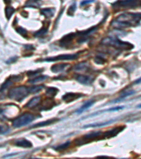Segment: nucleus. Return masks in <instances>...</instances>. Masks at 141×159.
<instances>
[{"instance_id":"obj_5","label":"nucleus","mask_w":141,"mask_h":159,"mask_svg":"<svg viewBox=\"0 0 141 159\" xmlns=\"http://www.w3.org/2000/svg\"><path fill=\"white\" fill-rule=\"evenodd\" d=\"M140 2V0H119L112 4L115 9H129L137 7Z\"/></svg>"},{"instance_id":"obj_36","label":"nucleus","mask_w":141,"mask_h":159,"mask_svg":"<svg viewBox=\"0 0 141 159\" xmlns=\"http://www.w3.org/2000/svg\"><path fill=\"white\" fill-rule=\"evenodd\" d=\"M16 59H17V57H16L15 59H14V57H12L11 59H10L9 60H8L7 63H12V62H14L16 60Z\"/></svg>"},{"instance_id":"obj_33","label":"nucleus","mask_w":141,"mask_h":159,"mask_svg":"<svg viewBox=\"0 0 141 159\" xmlns=\"http://www.w3.org/2000/svg\"><path fill=\"white\" fill-rule=\"evenodd\" d=\"M124 108V106H119V107H114V108H110V109L104 110L103 112H107V111H118V110H122Z\"/></svg>"},{"instance_id":"obj_30","label":"nucleus","mask_w":141,"mask_h":159,"mask_svg":"<svg viewBox=\"0 0 141 159\" xmlns=\"http://www.w3.org/2000/svg\"><path fill=\"white\" fill-rule=\"evenodd\" d=\"M87 67H88V65H87V64L85 63H81L79 64L78 65L76 66V67H75V70H78V71H81V70H83V69H86Z\"/></svg>"},{"instance_id":"obj_15","label":"nucleus","mask_w":141,"mask_h":159,"mask_svg":"<svg viewBox=\"0 0 141 159\" xmlns=\"http://www.w3.org/2000/svg\"><path fill=\"white\" fill-rule=\"evenodd\" d=\"M58 120H59L58 119H50V120H46V121L39 122V123L35 124V125L31 127V128L40 127H45V126H47V125H50V124H51L54 123V122H57V121H58Z\"/></svg>"},{"instance_id":"obj_18","label":"nucleus","mask_w":141,"mask_h":159,"mask_svg":"<svg viewBox=\"0 0 141 159\" xmlns=\"http://www.w3.org/2000/svg\"><path fill=\"white\" fill-rule=\"evenodd\" d=\"M115 121V120H109V121L105 122H102V123H97V124H87V125L83 126V128H89V127H104L106 126L107 124H110L112 122H114Z\"/></svg>"},{"instance_id":"obj_8","label":"nucleus","mask_w":141,"mask_h":159,"mask_svg":"<svg viewBox=\"0 0 141 159\" xmlns=\"http://www.w3.org/2000/svg\"><path fill=\"white\" fill-rule=\"evenodd\" d=\"M97 26H95V27L90 28V29L86 30V31H84L78 33V35L81 36V38L78 41L79 43H83V42H85V41H86L87 38H88V36H90L91 34L93 33L95 31H96V30L97 29Z\"/></svg>"},{"instance_id":"obj_6","label":"nucleus","mask_w":141,"mask_h":159,"mask_svg":"<svg viewBox=\"0 0 141 159\" xmlns=\"http://www.w3.org/2000/svg\"><path fill=\"white\" fill-rule=\"evenodd\" d=\"M78 58V55L77 54H66V55H61L56 56V57H47L43 61L45 62H57L61 61V60H73Z\"/></svg>"},{"instance_id":"obj_10","label":"nucleus","mask_w":141,"mask_h":159,"mask_svg":"<svg viewBox=\"0 0 141 159\" xmlns=\"http://www.w3.org/2000/svg\"><path fill=\"white\" fill-rule=\"evenodd\" d=\"M124 128L125 127H118L113 129V130L107 131L106 132L102 134V138H110L116 136L117 134L120 132H122Z\"/></svg>"},{"instance_id":"obj_34","label":"nucleus","mask_w":141,"mask_h":159,"mask_svg":"<svg viewBox=\"0 0 141 159\" xmlns=\"http://www.w3.org/2000/svg\"><path fill=\"white\" fill-rule=\"evenodd\" d=\"M43 72V69H38V70H35V71H32V72H28V76H34L36 75V74H38L40 73V72Z\"/></svg>"},{"instance_id":"obj_23","label":"nucleus","mask_w":141,"mask_h":159,"mask_svg":"<svg viewBox=\"0 0 141 159\" xmlns=\"http://www.w3.org/2000/svg\"><path fill=\"white\" fill-rule=\"evenodd\" d=\"M53 100H51L50 99L46 100L43 102V108H41V110H47L49 109V108H51L53 107L54 104H53Z\"/></svg>"},{"instance_id":"obj_19","label":"nucleus","mask_w":141,"mask_h":159,"mask_svg":"<svg viewBox=\"0 0 141 159\" xmlns=\"http://www.w3.org/2000/svg\"><path fill=\"white\" fill-rule=\"evenodd\" d=\"M58 92H59V90L57 89V88L49 87L47 89L45 94H46V96L48 98H54L55 96H56L57 94L58 93Z\"/></svg>"},{"instance_id":"obj_11","label":"nucleus","mask_w":141,"mask_h":159,"mask_svg":"<svg viewBox=\"0 0 141 159\" xmlns=\"http://www.w3.org/2000/svg\"><path fill=\"white\" fill-rule=\"evenodd\" d=\"M41 100V96H35V97H33L31 100H30V101L28 102L26 105H25V107L28 108H34L40 104Z\"/></svg>"},{"instance_id":"obj_16","label":"nucleus","mask_w":141,"mask_h":159,"mask_svg":"<svg viewBox=\"0 0 141 159\" xmlns=\"http://www.w3.org/2000/svg\"><path fill=\"white\" fill-rule=\"evenodd\" d=\"M75 35L73 33H69L68 34V35H66V36H64V37L61 40V41H60L61 45H62L63 46L68 45V44L70 43L71 42L73 41V38H75Z\"/></svg>"},{"instance_id":"obj_22","label":"nucleus","mask_w":141,"mask_h":159,"mask_svg":"<svg viewBox=\"0 0 141 159\" xmlns=\"http://www.w3.org/2000/svg\"><path fill=\"white\" fill-rule=\"evenodd\" d=\"M47 78H48V76H45V75L38 76H37V77L33 78V79L29 80V83H31L33 84L40 83V82H43V81H45V80H46Z\"/></svg>"},{"instance_id":"obj_2","label":"nucleus","mask_w":141,"mask_h":159,"mask_svg":"<svg viewBox=\"0 0 141 159\" xmlns=\"http://www.w3.org/2000/svg\"><path fill=\"white\" fill-rule=\"evenodd\" d=\"M30 93H32L31 87L25 86H20L11 88L9 92V97L11 100L21 102L27 97Z\"/></svg>"},{"instance_id":"obj_24","label":"nucleus","mask_w":141,"mask_h":159,"mask_svg":"<svg viewBox=\"0 0 141 159\" xmlns=\"http://www.w3.org/2000/svg\"><path fill=\"white\" fill-rule=\"evenodd\" d=\"M71 145V142L70 141H68L66 143H63V144L59 145L58 146H56L54 148V149L56 151H63L64 149H66L67 148L69 147V146Z\"/></svg>"},{"instance_id":"obj_14","label":"nucleus","mask_w":141,"mask_h":159,"mask_svg":"<svg viewBox=\"0 0 141 159\" xmlns=\"http://www.w3.org/2000/svg\"><path fill=\"white\" fill-rule=\"evenodd\" d=\"M76 80L77 81H78L80 84H85V85L90 84L91 82L93 81L92 78H90V76L85 75H78L76 77Z\"/></svg>"},{"instance_id":"obj_20","label":"nucleus","mask_w":141,"mask_h":159,"mask_svg":"<svg viewBox=\"0 0 141 159\" xmlns=\"http://www.w3.org/2000/svg\"><path fill=\"white\" fill-rule=\"evenodd\" d=\"M94 102H95L94 100H89V101H87L84 105H83L82 107L80 108V109H78V110H76V112L78 114L82 113V112H84L85 110H88L89 108H90L91 106H92L94 104Z\"/></svg>"},{"instance_id":"obj_1","label":"nucleus","mask_w":141,"mask_h":159,"mask_svg":"<svg viewBox=\"0 0 141 159\" xmlns=\"http://www.w3.org/2000/svg\"><path fill=\"white\" fill-rule=\"evenodd\" d=\"M140 21V13H125L120 15L112 23L116 29H126L138 25Z\"/></svg>"},{"instance_id":"obj_4","label":"nucleus","mask_w":141,"mask_h":159,"mask_svg":"<svg viewBox=\"0 0 141 159\" xmlns=\"http://www.w3.org/2000/svg\"><path fill=\"white\" fill-rule=\"evenodd\" d=\"M35 116L33 114L30 112H25L18 117L13 121V126L15 128L22 127L26 126L33 121H34Z\"/></svg>"},{"instance_id":"obj_3","label":"nucleus","mask_w":141,"mask_h":159,"mask_svg":"<svg viewBox=\"0 0 141 159\" xmlns=\"http://www.w3.org/2000/svg\"><path fill=\"white\" fill-rule=\"evenodd\" d=\"M102 43L108 46H112V47L119 50H131L134 47V46L131 44L127 43V42L122 41L116 38L112 37L104 38V39H103Z\"/></svg>"},{"instance_id":"obj_7","label":"nucleus","mask_w":141,"mask_h":159,"mask_svg":"<svg viewBox=\"0 0 141 159\" xmlns=\"http://www.w3.org/2000/svg\"><path fill=\"white\" fill-rule=\"evenodd\" d=\"M83 96V94L78 93H67L63 96L62 100L64 102L69 103V102H73L75 100H78L79 98H82Z\"/></svg>"},{"instance_id":"obj_13","label":"nucleus","mask_w":141,"mask_h":159,"mask_svg":"<svg viewBox=\"0 0 141 159\" xmlns=\"http://www.w3.org/2000/svg\"><path fill=\"white\" fill-rule=\"evenodd\" d=\"M68 64H57L53 65L51 68V72L54 73H59V72H63V70L66 69V68L68 67Z\"/></svg>"},{"instance_id":"obj_9","label":"nucleus","mask_w":141,"mask_h":159,"mask_svg":"<svg viewBox=\"0 0 141 159\" xmlns=\"http://www.w3.org/2000/svg\"><path fill=\"white\" fill-rule=\"evenodd\" d=\"M102 136V132H91L90 134H85L81 138V141L83 142H89V141L92 140H95L97 139H99L100 137Z\"/></svg>"},{"instance_id":"obj_37","label":"nucleus","mask_w":141,"mask_h":159,"mask_svg":"<svg viewBox=\"0 0 141 159\" xmlns=\"http://www.w3.org/2000/svg\"><path fill=\"white\" fill-rule=\"evenodd\" d=\"M4 2L6 3H9L10 2V0H4Z\"/></svg>"},{"instance_id":"obj_35","label":"nucleus","mask_w":141,"mask_h":159,"mask_svg":"<svg viewBox=\"0 0 141 159\" xmlns=\"http://www.w3.org/2000/svg\"><path fill=\"white\" fill-rule=\"evenodd\" d=\"M95 0H83V2H81V6H85L86 5H88V4H90L92 2H94Z\"/></svg>"},{"instance_id":"obj_17","label":"nucleus","mask_w":141,"mask_h":159,"mask_svg":"<svg viewBox=\"0 0 141 159\" xmlns=\"http://www.w3.org/2000/svg\"><path fill=\"white\" fill-rule=\"evenodd\" d=\"M13 83V79H11V78H9V79H7V81L4 82V84H2V86H1V88H0V96H4L5 90H7V88H9L11 85H12Z\"/></svg>"},{"instance_id":"obj_25","label":"nucleus","mask_w":141,"mask_h":159,"mask_svg":"<svg viewBox=\"0 0 141 159\" xmlns=\"http://www.w3.org/2000/svg\"><path fill=\"white\" fill-rule=\"evenodd\" d=\"M47 32H48V29H46V28H43V29H41L40 30H39L38 31L35 32L34 35L35 37H37V38H40V37H42V36H44L46 35L47 33Z\"/></svg>"},{"instance_id":"obj_12","label":"nucleus","mask_w":141,"mask_h":159,"mask_svg":"<svg viewBox=\"0 0 141 159\" xmlns=\"http://www.w3.org/2000/svg\"><path fill=\"white\" fill-rule=\"evenodd\" d=\"M14 144L17 146L23 148H32L33 144L30 141L25 139H20L19 140H16L14 143Z\"/></svg>"},{"instance_id":"obj_29","label":"nucleus","mask_w":141,"mask_h":159,"mask_svg":"<svg viewBox=\"0 0 141 159\" xmlns=\"http://www.w3.org/2000/svg\"><path fill=\"white\" fill-rule=\"evenodd\" d=\"M16 31L19 34H21V35L24 36V37H25V36H27L28 32H27L26 30H25V29H23V28H21V27L18 28V29H16Z\"/></svg>"},{"instance_id":"obj_27","label":"nucleus","mask_w":141,"mask_h":159,"mask_svg":"<svg viewBox=\"0 0 141 159\" xmlns=\"http://www.w3.org/2000/svg\"><path fill=\"white\" fill-rule=\"evenodd\" d=\"M135 93V91L134 90H131V91H128V92H127L126 93H124V95L121 96L120 98H119L118 99H116V100H115L114 102H112V103H115V102H119V101H120L121 100H123L124 99V98H126V97H128V96H131V95H133V94H134Z\"/></svg>"},{"instance_id":"obj_26","label":"nucleus","mask_w":141,"mask_h":159,"mask_svg":"<svg viewBox=\"0 0 141 159\" xmlns=\"http://www.w3.org/2000/svg\"><path fill=\"white\" fill-rule=\"evenodd\" d=\"M15 9L11 7H7L5 9V14L7 19H10L11 16L13 15V14L14 13Z\"/></svg>"},{"instance_id":"obj_28","label":"nucleus","mask_w":141,"mask_h":159,"mask_svg":"<svg viewBox=\"0 0 141 159\" xmlns=\"http://www.w3.org/2000/svg\"><path fill=\"white\" fill-rule=\"evenodd\" d=\"M9 131V127L7 125H3V124H0V134H4L7 133Z\"/></svg>"},{"instance_id":"obj_21","label":"nucleus","mask_w":141,"mask_h":159,"mask_svg":"<svg viewBox=\"0 0 141 159\" xmlns=\"http://www.w3.org/2000/svg\"><path fill=\"white\" fill-rule=\"evenodd\" d=\"M41 14L46 18H51L54 16V10L50 8H45L41 10Z\"/></svg>"},{"instance_id":"obj_32","label":"nucleus","mask_w":141,"mask_h":159,"mask_svg":"<svg viewBox=\"0 0 141 159\" xmlns=\"http://www.w3.org/2000/svg\"><path fill=\"white\" fill-rule=\"evenodd\" d=\"M75 9H76V6H75V4H73V5H71L70 8L69 9L68 14L70 16H73V14H74V12L75 11Z\"/></svg>"},{"instance_id":"obj_31","label":"nucleus","mask_w":141,"mask_h":159,"mask_svg":"<svg viewBox=\"0 0 141 159\" xmlns=\"http://www.w3.org/2000/svg\"><path fill=\"white\" fill-rule=\"evenodd\" d=\"M95 62H96L97 64H104L105 62H106V60H105L104 58L100 57V56H97V57L95 58Z\"/></svg>"}]
</instances>
